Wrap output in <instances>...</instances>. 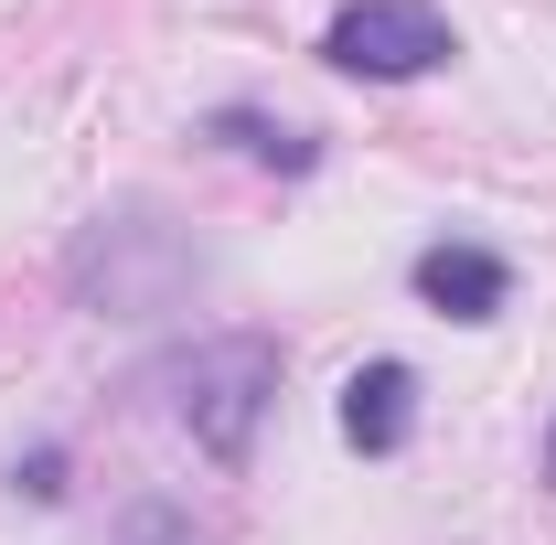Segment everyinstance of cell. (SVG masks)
I'll return each mask as SVG.
<instances>
[{"mask_svg":"<svg viewBox=\"0 0 556 545\" xmlns=\"http://www.w3.org/2000/svg\"><path fill=\"white\" fill-rule=\"evenodd\" d=\"M108 545H204V535H193V514H172V503H129Z\"/></svg>","mask_w":556,"mask_h":545,"instance_id":"obj_7","label":"cell"},{"mask_svg":"<svg viewBox=\"0 0 556 545\" xmlns=\"http://www.w3.org/2000/svg\"><path fill=\"white\" fill-rule=\"evenodd\" d=\"M268 407H278V342L268 332H214L172 364V417L193 428L204 460H247Z\"/></svg>","mask_w":556,"mask_h":545,"instance_id":"obj_2","label":"cell"},{"mask_svg":"<svg viewBox=\"0 0 556 545\" xmlns=\"http://www.w3.org/2000/svg\"><path fill=\"white\" fill-rule=\"evenodd\" d=\"M193 278H204V246H193L172 214H150V204L97 214L65 246V300L86 321H161V310L193 300Z\"/></svg>","mask_w":556,"mask_h":545,"instance_id":"obj_1","label":"cell"},{"mask_svg":"<svg viewBox=\"0 0 556 545\" xmlns=\"http://www.w3.org/2000/svg\"><path fill=\"white\" fill-rule=\"evenodd\" d=\"M11 492L54 503V492H65V449H33V460H11Z\"/></svg>","mask_w":556,"mask_h":545,"instance_id":"obj_8","label":"cell"},{"mask_svg":"<svg viewBox=\"0 0 556 545\" xmlns=\"http://www.w3.org/2000/svg\"><path fill=\"white\" fill-rule=\"evenodd\" d=\"M321 54L343 75H364V86H407V75H439L460 43H450L439 0H353V11H332Z\"/></svg>","mask_w":556,"mask_h":545,"instance_id":"obj_3","label":"cell"},{"mask_svg":"<svg viewBox=\"0 0 556 545\" xmlns=\"http://www.w3.org/2000/svg\"><path fill=\"white\" fill-rule=\"evenodd\" d=\"M546 481H556V439H546Z\"/></svg>","mask_w":556,"mask_h":545,"instance_id":"obj_9","label":"cell"},{"mask_svg":"<svg viewBox=\"0 0 556 545\" xmlns=\"http://www.w3.org/2000/svg\"><path fill=\"white\" fill-rule=\"evenodd\" d=\"M343 439L364 449V460H396V449L417 439V375L396 364V353L343 375Z\"/></svg>","mask_w":556,"mask_h":545,"instance_id":"obj_5","label":"cell"},{"mask_svg":"<svg viewBox=\"0 0 556 545\" xmlns=\"http://www.w3.org/2000/svg\"><path fill=\"white\" fill-rule=\"evenodd\" d=\"M407 278H417V300H428L439 321H492V310L514 300V268H503L492 246H471V236H439Z\"/></svg>","mask_w":556,"mask_h":545,"instance_id":"obj_4","label":"cell"},{"mask_svg":"<svg viewBox=\"0 0 556 545\" xmlns=\"http://www.w3.org/2000/svg\"><path fill=\"white\" fill-rule=\"evenodd\" d=\"M214 139L247 150V161H268V172H311V161H321L311 129H278V118H257V107H214Z\"/></svg>","mask_w":556,"mask_h":545,"instance_id":"obj_6","label":"cell"}]
</instances>
